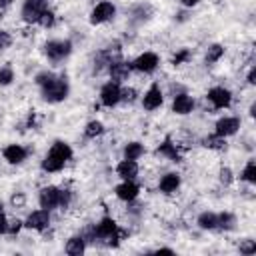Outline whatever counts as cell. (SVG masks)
I'll use <instances>...</instances> for the list:
<instances>
[{"instance_id": "cell-6", "label": "cell", "mask_w": 256, "mask_h": 256, "mask_svg": "<svg viewBox=\"0 0 256 256\" xmlns=\"http://www.w3.org/2000/svg\"><path fill=\"white\" fill-rule=\"evenodd\" d=\"M108 74H110V80H112V82L122 84V82H126V80L130 78V74H132V62H126V60H122V58L112 60V62L108 64Z\"/></svg>"}, {"instance_id": "cell-42", "label": "cell", "mask_w": 256, "mask_h": 256, "mask_svg": "<svg viewBox=\"0 0 256 256\" xmlns=\"http://www.w3.org/2000/svg\"><path fill=\"white\" fill-rule=\"evenodd\" d=\"M154 252H156V254H174V250H172V248H156Z\"/></svg>"}, {"instance_id": "cell-38", "label": "cell", "mask_w": 256, "mask_h": 256, "mask_svg": "<svg viewBox=\"0 0 256 256\" xmlns=\"http://www.w3.org/2000/svg\"><path fill=\"white\" fill-rule=\"evenodd\" d=\"M12 2H14V0H0V20H2L4 14L8 12V8L12 6Z\"/></svg>"}, {"instance_id": "cell-3", "label": "cell", "mask_w": 256, "mask_h": 256, "mask_svg": "<svg viewBox=\"0 0 256 256\" xmlns=\"http://www.w3.org/2000/svg\"><path fill=\"white\" fill-rule=\"evenodd\" d=\"M50 8V0H24L20 16L26 24H38L44 10Z\"/></svg>"}, {"instance_id": "cell-43", "label": "cell", "mask_w": 256, "mask_h": 256, "mask_svg": "<svg viewBox=\"0 0 256 256\" xmlns=\"http://www.w3.org/2000/svg\"><path fill=\"white\" fill-rule=\"evenodd\" d=\"M0 212H4V204H2V200H0Z\"/></svg>"}, {"instance_id": "cell-39", "label": "cell", "mask_w": 256, "mask_h": 256, "mask_svg": "<svg viewBox=\"0 0 256 256\" xmlns=\"http://www.w3.org/2000/svg\"><path fill=\"white\" fill-rule=\"evenodd\" d=\"M6 230H8V220H6L4 212H0V234H6Z\"/></svg>"}, {"instance_id": "cell-7", "label": "cell", "mask_w": 256, "mask_h": 256, "mask_svg": "<svg viewBox=\"0 0 256 256\" xmlns=\"http://www.w3.org/2000/svg\"><path fill=\"white\" fill-rule=\"evenodd\" d=\"M160 64V58L158 54L154 52H142L138 58L132 60V70L136 72H142V74H152Z\"/></svg>"}, {"instance_id": "cell-37", "label": "cell", "mask_w": 256, "mask_h": 256, "mask_svg": "<svg viewBox=\"0 0 256 256\" xmlns=\"http://www.w3.org/2000/svg\"><path fill=\"white\" fill-rule=\"evenodd\" d=\"M188 56H190V52L184 48V50H180L178 54H174V58H172V64H174V66H180L184 60H188Z\"/></svg>"}, {"instance_id": "cell-26", "label": "cell", "mask_w": 256, "mask_h": 256, "mask_svg": "<svg viewBox=\"0 0 256 256\" xmlns=\"http://www.w3.org/2000/svg\"><path fill=\"white\" fill-rule=\"evenodd\" d=\"M102 134H104V124L100 120H90L86 124V128H84V136L86 138H98Z\"/></svg>"}, {"instance_id": "cell-23", "label": "cell", "mask_w": 256, "mask_h": 256, "mask_svg": "<svg viewBox=\"0 0 256 256\" xmlns=\"http://www.w3.org/2000/svg\"><path fill=\"white\" fill-rule=\"evenodd\" d=\"M202 146L204 148H210V150H224L226 148V138L224 136H218V134H210L202 140Z\"/></svg>"}, {"instance_id": "cell-40", "label": "cell", "mask_w": 256, "mask_h": 256, "mask_svg": "<svg viewBox=\"0 0 256 256\" xmlns=\"http://www.w3.org/2000/svg\"><path fill=\"white\" fill-rule=\"evenodd\" d=\"M248 84H256V66H252L250 70H248Z\"/></svg>"}, {"instance_id": "cell-4", "label": "cell", "mask_w": 256, "mask_h": 256, "mask_svg": "<svg viewBox=\"0 0 256 256\" xmlns=\"http://www.w3.org/2000/svg\"><path fill=\"white\" fill-rule=\"evenodd\" d=\"M72 52V42L70 40H48L44 44V54L50 62H62L68 58Z\"/></svg>"}, {"instance_id": "cell-15", "label": "cell", "mask_w": 256, "mask_h": 256, "mask_svg": "<svg viewBox=\"0 0 256 256\" xmlns=\"http://www.w3.org/2000/svg\"><path fill=\"white\" fill-rule=\"evenodd\" d=\"M192 110H194V98H192L190 94L180 92V94L174 96V100H172V112H174V114L186 116V114H190Z\"/></svg>"}, {"instance_id": "cell-5", "label": "cell", "mask_w": 256, "mask_h": 256, "mask_svg": "<svg viewBox=\"0 0 256 256\" xmlns=\"http://www.w3.org/2000/svg\"><path fill=\"white\" fill-rule=\"evenodd\" d=\"M114 16H116V6L112 2H98L90 10V24L98 26V24H104V22L112 20Z\"/></svg>"}, {"instance_id": "cell-9", "label": "cell", "mask_w": 256, "mask_h": 256, "mask_svg": "<svg viewBox=\"0 0 256 256\" xmlns=\"http://www.w3.org/2000/svg\"><path fill=\"white\" fill-rule=\"evenodd\" d=\"M24 226L30 228V230H36V232H44L48 226H50V210H34L28 214V218L24 220Z\"/></svg>"}, {"instance_id": "cell-14", "label": "cell", "mask_w": 256, "mask_h": 256, "mask_svg": "<svg viewBox=\"0 0 256 256\" xmlns=\"http://www.w3.org/2000/svg\"><path fill=\"white\" fill-rule=\"evenodd\" d=\"M116 196L120 198V200H124V202H134L136 198H138V194H140V188H138V184L134 182V180H122L118 186H116Z\"/></svg>"}, {"instance_id": "cell-28", "label": "cell", "mask_w": 256, "mask_h": 256, "mask_svg": "<svg viewBox=\"0 0 256 256\" xmlns=\"http://www.w3.org/2000/svg\"><path fill=\"white\" fill-rule=\"evenodd\" d=\"M54 22H56V16H54V12L48 8V10H44L42 12V16H40V20H38V24L42 26V28H52L54 26Z\"/></svg>"}, {"instance_id": "cell-18", "label": "cell", "mask_w": 256, "mask_h": 256, "mask_svg": "<svg viewBox=\"0 0 256 256\" xmlns=\"http://www.w3.org/2000/svg\"><path fill=\"white\" fill-rule=\"evenodd\" d=\"M116 174L122 178V180H134L136 176H138V164H136V160H122V162H118V166H116Z\"/></svg>"}, {"instance_id": "cell-1", "label": "cell", "mask_w": 256, "mask_h": 256, "mask_svg": "<svg viewBox=\"0 0 256 256\" xmlns=\"http://www.w3.org/2000/svg\"><path fill=\"white\" fill-rule=\"evenodd\" d=\"M72 158V148H70V144L68 142H64V140H56L52 146H50V150L46 152V156H44V160H42V170L44 172H48V174H54V172H60L64 166H66V162Z\"/></svg>"}, {"instance_id": "cell-8", "label": "cell", "mask_w": 256, "mask_h": 256, "mask_svg": "<svg viewBox=\"0 0 256 256\" xmlns=\"http://www.w3.org/2000/svg\"><path fill=\"white\" fill-rule=\"evenodd\" d=\"M38 204L44 210L60 208V188L58 186H44L38 192Z\"/></svg>"}, {"instance_id": "cell-17", "label": "cell", "mask_w": 256, "mask_h": 256, "mask_svg": "<svg viewBox=\"0 0 256 256\" xmlns=\"http://www.w3.org/2000/svg\"><path fill=\"white\" fill-rule=\"evenodd\" d=\"M180 174H176V172H168V174H164L162 178H160V182H158V190L162 192V194H172V192H176L178 188H180Z\"/></svg>"}, {"instance_id": "cell-16", "label": "cell", "mask_w": 256, "mask_h": 256, "mask_svg": "<svg viewBox=\"0 0 256 256\" xmlns=\"http://www.w3.org/2000/svg\"><path fill=\"white\" fill-rule=\"evenodd\" d=\"M2 156L8 164H22L26 158H28V150L20 144H8L4 150H2Z\"/></svg>"}, {"instance_id": "cell-2", "label": "cell", "mask_w": 256, "mask_h": 256, "mask_svg": "<svg viewBox=\"0 0 256 256\" xmlns=\"http://www.w3.org/2000/svg\"><path fill=\"white\" fill-rule=\"evenodd\" d=\"M40 92H42L44 102H50V104L64 102L68 98V92H70V84H68L66 74H52V78L40 86Z\"/></svg>"}, {"instance_id": "cell-29", "label": "cell", "mask_w": 256, "mask_h": 256, "mask_svg": "<svg viewBox=\"0 0 256 256\" xmlns=\"http://www.w3.org/2000/svg\"><path fill=\"white\" fill-rule=\"evenodd\" d=\"M12 80H14V70L10 66H2L0 68V86H8V84H12Z\"/></svg>"}, {"instance_id": "cell-24", "label": "cell", "mask_w": 256, "mask_h": 256, "mask_svg": "<svg viewBox=\"0 0 256 256\" xmlns=\"http://www.w3.org/2000/svg\"><path fill=\"white\" fill-rule=\"evenodd\" d=\"M222 56H224V46H222V44H210L208 50H206L204 60H206V64H214V62H218Z\"/></svg>"}, {"instance_id": "cell-41", "label": "cell", "mask_w": 256, "mask_h": 256, "mask_svg": "<svg viewBox=\"0 0 256 256\" xmlns=\"http://www.w3.org/2000/svg\"><path fill=\"white\" fill-rule=\"evenodd\" d=\"M178 2H180L184 8H192V6H196L200 0H178Z\"/></svg>"}, {"instance_id": "cell-27", "label": "cell", "mask_w": 256, "mask_h": 256, "mask_svg": "<svg viewBox=\"0 0 256 256\" xmlns=\"http://www.w3.org/2000/svg\"><path fill=\"white\" fill-rule=\"evenodd\" d=\"M240 178H242L244 182H248V184H256V160H248V162H246V166H244Z\"/></svg>"}, {"instance_id": "cell-19", "label": "cell", "mask_w": 256, "mask_h": 256, "mask_svg": "<svg viewBox=\"0 0 256 256\" xmlns=\"http://www.w3.org/2000/svg\"><path fill=\"white\" fill-rule=\"evenodd\" d=\"M64 250H66V254H70V256H80V254H84V250H86V240H84V236H82V234L70 236L68 242H66V246H64Z\"/></svg>"}, {"instance_id": "cell-32", "label": "cell", "mask_w": 256, "mask_h": 256, "mask_svg": "<svg viewBox=\"0 0 256 256\" xmlns=\"http://www.w3.org/2000/svg\"><path fill=\"white\" fill-rule=\"evenodd\" d=\"M218 178H220V182H222L224 186L232 184V180H234V176H232V170H230V168H220V172H218Z\"/></svg>"}, {"instance_id": "cell-33", "label": "cell", "mask_w": 256, "mask_h": 256, "mask_svg": "<svg viewBox=\"0 0 256 256\" xmlns=\"http://www.w3.org/2000/svg\"><path fill=\"white\" fill-rule=\"evenodd\" d=\"M10 204H12L14 208H22V206L26 204V194H24V192H16V194H12Z\"/></svg>"}, {"instance_id": "cell-36", "label": "cell", "mask_w": 256, "mask_h": 256, "mask_svg": "<svg viewBox=\"0 0 256 256\" xmlns=\"http://www.w3.org/2000/svg\"><path fill=\"white\" fill-rule=\"evenodd\" d=\"M10 44H12V36L6 30H0V50L10 48Z\"/></svg>"}, {"instance_id": "cell-10", "label": "cell", "mask_w": 256, "mask_h": 256, "mask_svg": "<svg viewBox=\"0 0 256 256\" xmlns=\"http://www.w3.org/2000/svg\"><path fill=\"white\" fill-rule=\"evenodd\" d=\"M120 84H116V82H106L104 86H102V90H100V104L102 106H106V108H112V106H116V104H120Z\"/></svg>"}, {"instance_id": "cell-25", "label": "cell", "mask_w": 256, "mask_h": 256, "mask_svg": "<svg viewBox=\"0 0 256 256\" xmlns=\"http://www.w3.org/2000/svg\"><path fill=\"white\" fill-rule=\"evenodd\" d=\"M236 228V216L230 212H222L218 214V228L216 230H234Z\"/></svg>"}, {"instance_id": "cell-20", "label": "cell", "mask_w": 256, "mask_h": 256, "mask_svg": "<svg viewBox=\"0 0 256 256\" xmlns=\"http://www.w3.org/2000/svg\"><path fill=\"white\" fill-rule=\"evenodd\" d=\"M156 154L166 156V158H168V160H172V162H178V160H180V154H178V150H176V144L170 140V136H166V138H164V142L156 148Z\"/></svg>"}, {"instance_id": "cell-34", "label": "cell", "mask_w": 256, "mask_h": 256, "mask_svg": "<svg viewBox=\"0 0 256 256\" xmlns=\"http://www.w3.org/2000/svg\"><path fill=\"white\" fill-rule=\"evenodd\" d=\"M22 228H24V222L18 220V218H14V220L8 222V230H6V234H18Z\"/></svg>"}, {"instance_id": "cell-35", "label": "cell", "mask_w": 256, "mask_h": 256, "mask_svg": "<svg viewBox=\"0 0 256 256\" xmlns=\"http://www.w3.org/2000/svg\"><path fill=\"white\" fill-rule=\"evenodd\" d=\"M72 200V192L66 188H60V208H68Z\"/></svg>"}, {"instance_id": "cell-22", "label": "cell", "mask_w": 256, "mask_h": 256, "mask_svg": "<svg viewBox=\"0 0 256 256\" xmlns=\"http://www.w3.org/2000/svg\"><path fill=\"white\" fill-rule=\"evenodd\" d=\"M142 154H144V146L140 142H128L124 146V152H122V156L126 160H138Z\"/></svg>"}, {"instance_id": "cell-31", "label": "cell", "mask_w": 256, "mask_h": 256, "mask_svg": "<svg viewBox=\"0 0 256 256\" xmlns=\"http://www.w3.org/2000/svg\"><path fill=\"white\" fill-rule=\"evenodd\" d=\"M254 252H256V242H254L252 238H246V240L240 242V254L250 256V254H254Z\"/></svg>"}, {"instance_id": "cell-30", "label": "cell", "mask_w": 256, "mask_h": 256, "mask_svg": "<svg viewBox=\"0 0 256 256\" xmlns=\"http://www.w3.org/2000/svg\"><path fill=\"white\" fill-rule=\"evenodd\" d=\"M136 96H138V92L134 90V88H120V102H128V104H132L134 100H136Z\"/></svg>"}, {"instance_id": "cell-13", "label": "cell", "mask_w": 256, "mask_h": 256, "mask_svg": "<svg viewBox=\"0 0 256 256\" xmlns=\"http://www.w3.org/2000/svg\"><path fill=\"white\" fill-rule=\"evenodd\" d=\"M162 102H164V96H162V90L158 84H152L142 96V106L146 110H156L162 106Z\"/></svg>"}, {"instance_id": "cell-11", "label": "cell", "mask_w": 256, "mask_h": 256, "mask_svg": "<svg viewBox=\"0 0 256 256\" xmlns=\"http://www.w3.org/2000/svg\"><path fill=\"white\" fill-rule=\"evenodd\" d=\"M208 100L212 102V106L216 110H222V108H228L232 104V92L224 86H214L208 90Z\"/></svg>"}, {"instance_id": "cell-12", "label": "cell", "mask_w": 256, "mask_h": 256, "mask_svg": "<svg viewBox=\"0 0 256 256\" xmlns=\"http://www.w3.org/2000/svg\"><path fill=\"white\" fill-rule=\"evenodd\" d=\"M238 128H240V118H236V116H224V118L216 120V124H214V134L228 138V136L236 134Z\"/></svg>"}, {"instance_id": "cell-21", "label": "cell", "mask_w": 256, "mask_h": 256, "mask_svg": "<svg viewBox=\"0 0 256 256\" xmlns=\"http://www.w3.org/2000/svg\"><path fill=\"white\" fill-rule=\"evenodd\" d=\"M196 224L202 228V230H216L218 228V214L214 212H202L196 220Z\"/></svg>"}]
</instances>
